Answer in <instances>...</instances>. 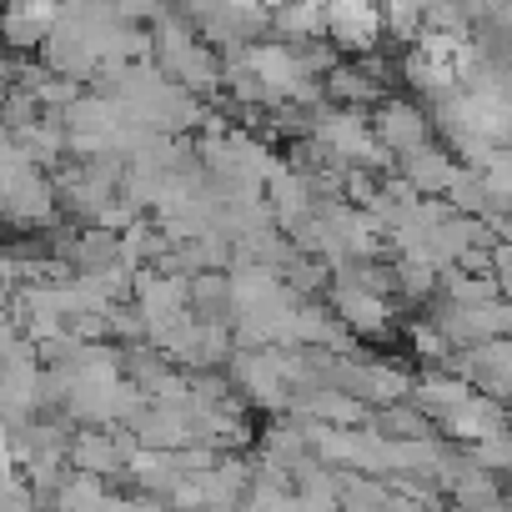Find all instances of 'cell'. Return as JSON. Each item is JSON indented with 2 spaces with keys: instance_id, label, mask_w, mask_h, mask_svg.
<instances>
[{
  "instance_id": "2",
  "label": "cell",
  "mask_w": 512,
  "mask_h": 512,
  "mask_svg": "<svg viewBox=\"0 0 512 512\" xmlns=\"http://www.w3.org/2000/svg\"><path fill=\"white\" fill-rule=\"evenodd\" d=\"M136 307H141V317H146L151 342H161L171 327H181L186 317H196V312H191V277L161 272V267L136 272Z\"/></svg>"
},
{
  "instance_id": "10",
  "label": "cell",
  "mask_w": 512,
  "mask_h": 512,
  "mask_svg": "<svg viewBox=\"0 0 512 512\" xmlns=\"http://www.w3.org/2000/svg\"><path fill=\"white\" fill-rule=\"evenodd\" d=\"M267 196H272V211H277V221H282V231H297L312 211H317V196H312V181H307V171L302 166H277L272 171V181H267Z\"/></svg>"
},
{
  "instance_id": "5",
  "label": "cell",
  "mask_w": 512,
  "mask_h": 512,
  "mask_svg": "<svg viewBox=\"0 0 512 512\" xmlns=\"http://www.w3.org/2000/svg\"><path fill=\"white\" fill-rule=\"evenodd\" d=\"M452 367L472 382V387H482V392H492V397H512V332H502V337H487V342H477V347H462L457 357H452Z\"/></svg>"
},
{
  "instance_id": "18",
  "label": "cell",
  "mask_w": 512,
  "mask_h": 512,
  "mask_svg": "<svg viewBox=\"0 0 512 512\" xmlns=\"http://www.w3.org/2000/svg\"><path fill=\"white\" fill-rule=\"evenodd\" d=\"M482 176H487V191H492V216L487 221L512 216V146H497V156L482 166Z\"/></svg>"
},
{
  "instance_id": "11",
  "label": "cell",
  "mask_w": 512,
  "mask_h": 512,
  "mask_svg": "<svg viewBox=\"0 0 512 512\" xmlns=\"http://www.w3.org/2000/svg\"><path fill=\"white\" fill-rule=\"evenodd\" d=\"M56 21H61V0H11V16H6L11 46L16 51H41L46 36L56 31Z\"/></svg>"
},
{
  "instance_id": "17",
  "label": "cell",
  "mask_w": 512,
  "mask_h": 512,
  "mask_svg": "<svg viewBox=\"0 0 512 512\" xmlns=\"http://www.w3.org/2000/svg\"><path fill=\"white\" fill-rule=\"evenodd\" d=\"M447 201H452V211H467V216H492V191H487L482 166H467V161H462V166L452 171Z\"/></svg>"
},
{
  "instance_id": "4",
  "label": "cell",
  "mask_w": 512,
  "mask_h": 512,
  "mask_svg": "<svg viewBox=\"0 0 512 512\" xmlns=\"http://www.w3.org/2000/svg\"><path fill=\"white\" fill-rule=\"evenodd\" d=\"M136 432L116 427V432H76L71 437V467L96 472V477H131V457H136Z\"/></svg>"
},
{
  "instance_id": "7",
  "label": "cell",
  "mask_w": 512,
  "mask_h": 512,
  "mask_svg": "<svg viewBox=\"0 0 512 512\" xmlns=\"http://www.w3.org/2000/svg\"><path fill=\"white\" fill-rule=\"evenodd\" d=\"M372 126H377V141H382L387 151H397V161L412 156V151H422V146H432V121H427L422 106H412V101L382 96L377 111H372Z\"/></svg>"
},
{
  "instance_id": "12",
  "label": "cell",
  "mask_w": 512,
  "mask_h": 512,
  "mask_svg": "<svg viewBox=\"0 0 512 512\" xmlns=\"http://www.w3.org/2000/svg\"><path fill=\"white\" fill-rule=\"evenodd\" d=\"M397 171L422 191V196H447V186H452V171H457V161L442 151V146H422V151H412V156H402L397 161Z\"/></svg>"
},
{
  "instance_id": "13",
  "label": "cell",
  "mask_w": 512,
  "mask_h": 512,
  "mask_svg": "<svg viewBox=\"0 0 512 512\" xmlns=\"http://www.w3.org/2000/svg\"><path fill=\"white\" fill-rule=\"evenodd\" d=\"M472 392H477V387H472L457 367H452V372H427V377H417V382H412V402H417V407H427L437 422H442L457 402H467Z\"/></svg>"
},
{
  "instance_id": "16",
  "label": "cell",
  "mask_w": 512,
  "mask_h": 512,
  "mask_svg": "<svg viewBox=\"0 0 512 512\" xmlns=\"http://www.w3.org/2000/svg\"><path fill=\"white\" fill-rule=\"evenodd\" d=\"M372 427L387 437H437V417L417 402H387L372 412Z\"/></svg>"
},
{
  "instance_id": "6",
  "label": "cell",
  "mask_w": 512,
  "mask_h": 512,
  "mask_svg": "<svg viewBox=\"0 0 512 512\" xmlns=\"http://www.w3.org/2000/svg\"><path fill=\"white\" fill-rule=\"evenodd\" d=\"M332 312L357 332V337H377L392 327V302L387 292L367 287V282H352V277H332Z\"/></svg>"
},
{
  "instance_id": "3",
  "label": "cell",
  "mask_w": 512,
  "mask_h": 512,
  "mask_svg": "<svg viewBox=\"0 0 512 512\" xmlns=\"http://www.w3.org/2000/svg\"><path fill=\"white\" fill-rule=\"evenodd\" d=\"M387 36L382 0H337L327 6V41L347 56H372Z\"/></svg>"
},
{
  "instance_id": "20",
  "label": "cell",
  "mask_w": 512,
  "mask_h": 512,
  "mask_svg": "<svg viewBox=\"0 0 512 512\" xmlns=\"http://www.w3.org/2000/svg\"><path fill=\"white\" fill-rule=\"evenodd\" d=\"M106 6L121 16V21H141V16H161V0H106Z\"/></svg>"
},
{
  "instance_id": "9",
  "label": "cell",
  "mask_w": 512,
  "mask_h": 512,
  "mask_svg": "<svg viewBox=\"0 0 512 512\" xmlns=\"http://www.w3.org/2000/svg\"><path fill=\"white\" fill-rule=\"evenodd\" d=\"M387 66L377 61V66H347V61H337L322 81H327V96L337 101V106H377L382 96H387Z\"/></svg>"
},
{
  "instance_id": "21",
  "label": "cell",
  "mask_w": 512,
  "mask_h": 512,
  "mask_svg": "<svg viewBox=\"0 0 512 512\" xmlns=\"http://www.w3.org/2000/svg\"><path fill=\"white\" fill-rule=\"evenodd\" d=\"M497 287H502V297L512 302V267H497Z\"/></svg>"
},
{
  "instance_id": "22",
  "label": "cell",
  "mask_w": 512,
  "mask_h": 512,
  "mask_svg": "<svg viewBox=\"0 0 512 512\" xmlns=\"http://www.w3.org/2000/svg\"><path fill=\"white\" fill-rule=\"evenodd\" d=\"M312 6H322V11H327V6H337V0H312Z\"/></svg>"
},
{
  "instance_id": "14",
  "label": "cell",
  "mask_w": 512,
  "mask_h": 512,
  "mask_svg": "<svg viewBox=\"0 0 512 512\" xmlns=\"http://www.w3.org/2000/svg\"><path fill=\"white\" fill-rule=\"evenodd\" d=\"M272 31L287 46H312V41L327 36V11L312 6V0H287V6L272 11Z\"/></svg>"
},
{
  "instance_id": "19",
  "label": "cell",
  "mask_w": 512,
  "mask_h": 512,
  "mask_svg": "<svg viewBox=\"0 0 512 512\" xmlns=\"http://www.w3.org/2000/svg\"><path fill=\"white\" fill-rule=\"evenodd\" d=\"M382 16H387V36L417 41L427 31V0H382Z\"/></svg>"
},
{
  "instance_id": "15",
  "label": "cell",
  "mask_w": 512,
  "mask_h": 512,
  "mask_svg": "<svg viewBox=\"0 0 512 512\" xmlns=\"http://www.w3.org/2000/svg\"><path fill=\"white\" fill-rule=\"evenodd\" d=\"M191 312H196L201 322H236L231 277H221V272H196V277H191Z\"/></svg>"
},
{
  "instance_id": "8",
  "label": "cell",
  "mask_w": 512,
  "mask_h": 512,
  "mask_svg": "<svg viewBox=\"0 0 512 512\" xmlns=\"http://www.w3.org/2000/svg\"><path fill=\"white\" fill-rule=\"evenodd\" d=\"M442 432L457 442V447H467V442H482V437H497V432H512V412H507V402L502 397H492V392H472L467 402H457L447 417H442Z\"/></svg>"
},
{
  "instance_id": "1",
  "label": "cell",
  "mask_w": 512,
  "mask_h": 512,
  "mask_svg": "<svg viewBox=\"0 0 512 512\" xmlns=\"http://www.w3.org/2000/svg\"><path fill=\"white\" fill-rule=\"evenodd\" d=\"M0 191H6V216L16 226H46L61 206L56 181L46 176L41 161H31L26 141L11 131H6V181H0Z\"/></svg>"
}]
</instances>
